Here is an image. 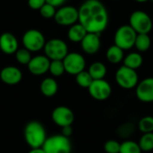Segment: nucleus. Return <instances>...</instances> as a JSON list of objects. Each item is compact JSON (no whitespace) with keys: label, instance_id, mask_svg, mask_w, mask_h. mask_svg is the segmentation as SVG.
Wrapping results in <instances>:
<instances>
[{"label":"nucleus","instance_id":"19","mask_svg":"<svg viewBox=\"0 0 153 153\" xmlns=\"http://www.w3.org/2000/svg\"><path fill=\"white\" fill-rule=\"evenodd\" d=\"M39 89H40L41 93L44 96L49 98V97H53L54 95H56V93L58 91V84L55 79L46 78L41 82Z\"/></svg>","mask_w":153,"mask_h":153},{"label":"nucleus","instance_id":"34","mask_svg":"<svg viewBox=\"0 0 153 153\" xmlns=\"http://www.w3.org/2000/svg\"><path fill=\"white\" fill-rule=\"evenodd\" d=\"M72 134H73V127H72V126H67L62 127V135L69 138Z\"/></svg>","mask_w":153,"mask_h":153},{"label":"nucleus","instance_id":"27","mask_svg":"<svg viewBox=\"0 0 153 153\" xmlns=\"http://www.w3.org/2000/svg\"><path fill=\"white\" fill-rule=\"evenodd\" d=\"M138 129L143 134L153 133V117L146 116L142 117L138 122Z\"/></svg>","mask_w":153,"mask_h":153},{"label":"nucleus","instance_id":"37","mask_svg":"<svg viewBox=\"0 0 153 153\" xmlns=\"http://www.w3.org/2000/svg\"><path fill=\"white\" fill-rule=\"evenodd\" d=\"M134 1H136V2H138V3H145V2H147V1H149V0H134Z\"/></svg>","mask_w":153,"mask_h":153},{"label":"nucleus","instance_id":"1","mask_svg":"<svg viewBox=\"0 0 153 153\" xmlns=\"http://www.w3.org/2000/svg\"><path fill=\"white\" fill-rule=\"evenodd\" d=\"M79 19L87 32L100 34L108 24V13L99 0H86L78 9Z\"/></svg>","mask_w":153,"mask_h":153},{"label":"nucleus","instance_id":"24","mask_svg":"<svg viewBox=\"0 0 153 153\" xmlns=\"http://www.w3.org/2000/svg\"><path fill=\"white\" fill-rule=\"evenodd\" d=\"M152 45V39L148 34H137L135 42H134V47L139 52H145L149 50Z\"/></svg>","mask_w":153,"mask_h":153},{"label":"nucleus","instance_id":"8","mask_svg":"<svg viewBox=\"0 0 153 153\" xmlns=\"http://www.w3.org/2000/svg\"><path fill=\"white\" fill-rule=\"evenodd\" d=\"M46 40L41 31L31 29L27 30L22 36V44L24 48L30 52H38L44 48Z\"/></svg>","mask_w":153,"mask_h":153},{"label":"nucleus","instance_id":"23","mask_svg":"<svg viewBox=\"0 0 153 153\" xmlns=\"http://www.w3.org/2000/svg\"><path fill=\"white\" fill-rule=\"evenodd\" d=\"M135 126L132 122H126L121 124L117 129V134L122 139H129L135 132Z\"/></svg>","mask_w":153,"mask_h":153},{"label":"nucleus","instance_id":"6","mask_svg":"<svg viewBox=\"0 0 153 153\" xmlns=\"http://www.w3.org/2000/svg\"><path fill=\"white\" fill-rule=\"evenodd\" d=\"M115 80L122 89L131 90L137 86L139 82V76L136 70L122 65L117 70Z\"/></svg>","mask_w":153,"mask_h":153},{"label":"nucleus","instance_id":"15","mask_svg":"<svg viewBox=\"0 0 153 153\" xmlns=\"http://www.w3.org/2000/svg\"><path fill=\"white\" fill-rule=\"evenodd\" d=\"M100 34L88 32L81 41L82 50L88 55H94L100 48Z\"/></svg>","mask_w":153,"mask_h":153},{"label":"nucleus","instance_id":"35","mask_svg":"<svg viewBox=\"0 0 153 153\" xmlns=\"http://www.w3.org/2000/svg\"><path fill=\"white\" fill-rule=\"evenodd\" d=\"M66 2V0H46V3L56 7H61L64 5V4Z\"/></svg>","mask_w":153,"mask_h":153},{"label":"nucleus","instance_id":"21","mask_svg":"<svg viewBox=\"0 0 153 153\" xmlns=\"http://www.w3.org/2000/svg\"><path fill=\"white\" fill-rule=\"evenodd\" d=\"M106 56L109 63L115 64V65L119 64L120 62H122L124 60V57H125L124 50L114 44L113 46H111L108 48Z\"/></svg>","mask_w":153,"mask_h":153},{"label":"nucleus","instance_id":"20","mask_svg":"<svg viewBox=\"0 0 153 153\" xmlns=\"http://www.w3.org/2000/svg\"><path fill=\"white\" fill-rule=\"evenodd\" d=\"M124 65L126 67H129L134 70H137L143 65V58L142 55L138 52H132L129 53L127 56L124 57Z\"/></svg>","mask_w":153,"mask_h":153},{"label":"nucleus","instance_id":"13","mask_svg":"<svg viewBox=\"0 0 153 153\" xmlns=\"http://www.w3.org/2000/svg\"><path fill=\"white\" fill-rule=\"evenodd\" d=\"M135 96L142 102H153V77L145 78L138 82L135 87Z\"/></svg>","mask_w":153,"mask_h":153},{"label":"nucleus","instance_id":"18","mask_svg":"<svg viewBox=\"0 0 153 153\" xmlns=\"http://www.w3.org/2000/svg\"><path fill=\"white\" fill-rule=\"evenodd\" d=\"M87 33L88 32L85 30V28L81 23L76 22L74 25L70 26L68 32H67V36H68L69 40L74 43H78L83 39V38L86 36Z\"/></svg>","mask_w":153,"mask_h":153},{"label":"nucleus","instance_id":"38","mask_svg":"<svg viewBox=\"0 0 153 153\" xmlns=\"http://www.w3.org/2000/svg\"><path fill=\"white\" fill-rule=\"evenodd\" d=\"M113 1H117V0H113Z\"/></svg>","mask_w":153,"mask_h":153},{"label":"nucleus","instance_id":"12","mask_svg":"<svg viewBox=\"0 0 153 153\" xmlns=\"http://www.w3.org/2000/svg\"><path fill=\"white\" fill-rule=\"evenodd\" d=\"M52 120L60 127L72 126L74 120V114L71 108L65 106H59L53 110Z\"/></svg>","mask_w":153,"mask_h":153},{"label":"nucleus","instance_id":"33","mask_svg":"<svg viewBox=\"0 0 153 153\" xmlns=\"http://www.w3.org/2000/svg\"><path fill=\"white\" fill-rule=\"evenodd\" d=\"M46 4V0H28L29 6L33 10H39Z\"/></svg>","mask_w":153,"mask_h":153},{"label":"nucleus","instance_id":"14","mask_svg":"<svg viewBox=\"0 0 153 153\" xmlns=\"http://www.w3.org/2000/svg\"><path fill=\"white\" fill-rule=\"evenodd\" d=\"M27 65H28L29 71L33 75L39 76L48 72L50 60L46 56L39 55L34 57H31L30 63Z\"/></svg>","mask_w":153,"mask_h":153},{"label":"nucleus","instance_id":"10","mask_svg":"<svg viewBox=\"0 0 153 153\" xmlns=\"http://www.w3.org/2000/svg\"><path fill=\"white\" fill-rule=\"evenodd\" d=\"M63 64L65 66V71L71 75H76L84 71L86 66V61L84 57L82 55L77 52L68 53L63 59Z\"/></svg>","mask_w":153,"mask_h":153},{"label":"nucleus","instance_id":"36","mask_svg":"<svg viewBox=\"0 0 153 153\" xmlns=\"http://www.w3.org/2000/svg\"><path fill=\"white\" fill-rule=\"evenodd\" d=\"M28 153H45V152L42 148H36V149H31Z\"/></svg>","mask_w":153,"mask_h":153},{"label":"nucleus","instance_id":"7","mask_svg":"<svg viewBox=\"0 0 153 153\" xmlns=\"http://www.w3.org/2000/svg\"><path fill=\"white\" fill-rule=\"evenodd\" d=\"M43 49L45 56L51 61L63 60L68 54L67 44L60 39H52L46 41Z\"/></svg>","mask_w":153,"mask_h":153},{"label":"nucleus","instance_id":"4","mask_svg":"<svg viewBox=\"0 0 153 153\" xmlns=\"http://www.w3.org/2000/svg\"><path fill=\"white\" fill-rule=\"evenodd\" d=\"M136 36L137 33L130 25H122L117 30L115 33V45L123 50L131 49L133 47H134Z\"/></svg>","mask_w":153,"mask_h":153},{"label":"nucleus","instance_id":"9","mask_svg":"<svg viewBox=\"0 0 153 153\" xmlns=\"http://www.w3.org/2000/svg\"><path fill=\"white\" fill-rule=\"evenodd\" d=\"M78 9L72 5L59 7L54 16L55 22L61 26H72L78 22Z\"/></svg>","mask_w":153,"mask_h":153},{"label":"nucleus","instance_id":"26","mask_svg":"<svg viewBox=\"0 0 153 153\" xmlns=\"http://www.w3.org/2000/svg\"><path fill=\"white\" fill-rule=\"evenodd\" d=\"M138 144L142 152H152L153 151V133L143 134L141 136Z\"/></svg>","mask_w":153,"mask_h":153},{"label":"nucleus","instance_id":"30","mask_svg":"<svg viewBox=\"0 0 153 153\" xmlns=\"http://www.w3.org/2000/svg\"><path fill=\"white\" fill-rule=\"evenodd\" d=\"M15 58L21 65H28L31 59L30 52L26 48H18L15 52Z\"/></svg>","mask_w":153,"mask_h":153},{"label":"nucleus","instance_id":"32","mask_svg":"<svg viewBox=\"0 0 153 153\" xmlns=\"http://www.w3.org/2000/svg\"><path fill=\"white\" fill-rule=\"evenodd\" d=\"M104 151L107 153H119L120 143L117 140H108L104 144Z\"/></svg>","mask_w":153,"mask_h":153},{"label":"nucleus","instance_id":"17","mask_svg":"<svg viewBox=\"0 0 153 153\" xmlns=\"http://www.w3.org/2000/svg\"><path fill=\"white\" fill-rule=\"evenodd\" d=\"M19 48L16 37L10 32H4L0 35V49L6 55H13Z\"/></svg>","mask_w":153,"mask_h":153},{"label":"nucleus","instance_id":"2","mask_svg":"<svg viewBox=\"0 0 153 153\" xmlns=\"http://www.w3.org/2000/svg\"><path fill=\"white\" fill-rule=\"evenodd\" d=\"M47 138L45 127L39 122L30 121L25 126L24 139L31 149L42 148Z\"/></svg>","mask_w":153,"mask_h":153},{"label":"nucleus","instance_id":"22","mask_svg":"<svg viewBox=\"0 0 153 153\" xmlns=\"http://www.w3.org/2000/svg\"><path fill=\"white\" fill-rule=\"evenodd\" d=\"M88 72L93 80H100L106 76L107 67L101 62H94L90 65Z\"/></svg>","mask_w":153,"mask_h":153},{"label":"nucleus","instance_id":"25","mask_svg":"<svg viewBox=\"0 0 153 153\" xmlns=\"http://www.w3.org/2000/svg\"><path fill=\"white\" fill-rule=\"evenodd\" d=\"M142 150L138 143L132 140H126L120 143L119 153H142Z\"/></svg>","mask_w":153,"mask_h":153},{"label":"nucleus","instance_id":"5","mask_svg":"<svg viewBox=\"0 0 153 153\" xmlns=\"http://www.w3.org/2000/svg\"><path fill=\"white\" fill-rule=\"evenodd\" d=\"M129 25L137 34H148L152 29L153 23L152 18L146 12L137 10L131 13L129 18Z\"/></svg>","mask_w":153,"mask_h":153},{"label":"nucleus","instance_id":"29","mask_svg":"<svg viewBox=\"0 0 153 153\" xmlns=\"http://www.w3.org/2000/svg\"><path fill=\"white\" fill-rule=\"evenodd\" d=\"M48 71L55 77L61 76L65 72V66H64V64H63V60L50 61V65H49Z\"/></svg>","mask_w":153,"mask_h":153},{"label":"nucleus","instance_id":"3","mask_svg":"<svg viewBox=\"0 0 153 153\" xmlns=\"http://www.w3.org/2000/svg\"><path fill=\"white\" fill-rule=\"evenodd\" d=\"M42 149L45 153H71L72 143L69 138L56 134L47 138Z\"/></svg>","mask_w":153,"mask_h":153},{"label":"nucleus","instance_id":"16","mask_svg":"<svg viewBox=\"0 0 153 153\" xmlns=\"http://www.w3.org/2000/svg\"><path fill=\"white\" fill-rule=\"evenodd\" d=\"M0 79L7 85L18 84L22 79V74L21 70L15 66H6L0 72Z\"/></svg>","mask_w":153,"mask_h":153},{"label":"nucleus","instance_id":"11","mask_svg":"<svg viewBox=\"0 0 153 153\" xmlns=\"http://www.w3.org/2000/svg\"><path fill=\"white\" fill-rule=\"evenodd\" d=\"M90 95L96 100H106L112 93V88L108 82L104 79L93 80L90 87L88 88Z\"/></svg>","mask_w":153,"mask_h":153},{"label":"nucleus","instance_id":"31","mask_svg":"<svg viewBox=\"0 0 153 153\" xmlns=\"http://www.w3.org/2000/svg\"><path fill=\"white\" fill-rule=\"evenodd\" d=\"M56 12V8L48 3H46L40 9H39V13L42 17L46 19H50L54 18L55 14Z\"/></svg>","mask_w":153,"mask_h":153},{"label":"nucleus","instance_id":"39","mask_svg":"<svg viewBox=\"0 0 153 153\" xmlns=\"http://www.w3.org/2000/svg\"><path fill=\"white\" fill-rule=\"evenodd\" d=\"M152 1H153V0H152Z\"/></svg>","mask_w":153,"mask_h":153},{"label":"nucleus","instance_id":"28","mask_svg":"<svg viewBox=\"0 0 153 153\" xmlns=\"http://www.w3.org/2000/svg\"><path fill=\"white\" fill-rule=\"evenodd\" d=\"M75 81H76L77 84L79 86H81L82 88H87L88 89L90 87V85L91 84L93 79L90 75L89 72L84 70V71H82V72H81L75 75Z\"/></svg>","mask_w":153,"mask_h":153}]
</instances>
